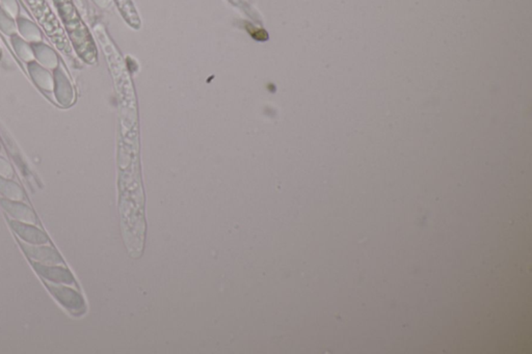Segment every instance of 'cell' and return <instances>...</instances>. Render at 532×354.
Wrapping results in <instances>:
<instances>
[{
  "instance_id": "cell-1",
  "label": "cell",
  "mask_w": 532,
  "mask_h": 354,
  "mask_svg": "<svg viewBox=\"0 0 532 354\" xmlns=\"http://www.w3.org/2000/svg\"><path fill=\"white\" fill-rule=\"evenodd\" d=\"M59 10L61 21L65 24L70 40L73 43L77 55L88 63L97 59V50L92 40L91 35L80 19L72 0H53Z\"/></svg>"
},
{
  "instance_id": "cell-2",
  "label": "cell",
  "mask_w": 532,
  "mask_h": 354,
  "mask_svg": "<svg viewBox=\"0 0 532 354\" xmlns=\"http://www.w3.org/2000/svg\"><path fill=\"white\" fill-rule=\"evenodd\" d=\"M26 1H28L32 13L40 22L41 26L46 30L49 37H51L52 40L57 43V46L65 44V34H63L57 18L53 15L47 3H45V0H26Z\"/></svg>"
},
{
  "instance_id": "cell-3",
  "label": "cell",
  "mask_w": 532,
  "mask_h": 354,
  "mask_svg": "<svg viewBox=\"0 0 532 354\" xmlns=\"http://www.w3.org/2000/svg\"><path fill=\"white\" fill-rule=\"evenodd\" d=\"M12 226L26 242L32 244H45L47 242L46 236L41 230L30 224H20L17 222H12Z\"/></svg>"
},
{
  "instance_id": "cell-4",
  "label": "cell",
  "mask_w": 532,
  "mask_h": 354,
  "mask_svg": "<svg viewBox=\"0 0 532 354\" xmlns=\"http://www.w3.org/2000/svg\"><path fill=\"white\" fill-rule=\"evenodd\" d=\"M35 268L39 273L46 279H50L55 283H73V277L70 275L69 271L61 267L42 266V265L35 264Z\"/></svg>"
},
{
  "instance_id": "cell-5",
  "label": "cell",
  "mask_w": 532,
  "mask_h": 354,
  "mask_svg": "<svg viewBox=\"0 0 532 354\" xmlns=\"http://www.w3.org/2000/svg\"><path fill=\"white\" fill-rule=\"evenodd\" d=\"M52 293L57 296V299L67 306L68 308H79L82 306V300L75 292L63 287H50Z\"/></svg>"
},
{
  "instance_id": "cell-6",
  "label": "cell",
  "mask_w": 532,
  "mask_h": 354,
  "mask_svg": "<svg viewBox=\"0 0 532 354\" xmlns=\"http://www.w3.org/2000/svg\"><path fill=\"white\" fill-rule=\"evenodd\" d=\"M117 5L122 13L123 17L132 28H139V18L137 12L135 11L131 0H116Z\"/></svg>"
},
{
  "instance_id": "cell-7",
  "label": "cell",
  "mask_w": 532,
  "mask_h": 354,
  "mask_svg": "<svg viewBox=\"0 0 532 354\" xmlns=\"http://www.w3.org/2000/svg\"><path fill=\"white\" fill-rule=\"evenodd\" d=\"M34 250H30V248H26V250L28 253H32L34 258L39 259V260L47 261V262L57 263L61 261L59 255L51 250V248H32Z\"/></svg>"
}]
</instances>
